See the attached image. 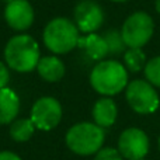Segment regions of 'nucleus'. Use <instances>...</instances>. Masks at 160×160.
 <instances>
[{
	"instance_id": "nucleus-5",
	"label": "nucleus",
	"mask_w": 160,
	"mask_h": 160,
	"mask_svg": "<svg viewBox=\"0 0 160 160\" xmlns=\"http://www.w3.org/2000/svg\"><path fill=\"white\" fill-rule=\"evenodd\" d=\"M121 34L127 47L142 48L153 35V20L145 11H136L125 20Z\"/></svg>"
},
{
	"instance_id": "nucleus-14",
	"label": "nucleus",
	"mask_w": 160,
	"mask_h": 160,
	"mask_svg": "<svg viewBox=\"0 0 160 160\" xmlns=\"http://www.w3.org/2000/svg\"><path fill=\"white\" fill-rule=\"evenodd\" d=\"M118 115L117 105L110 97H104L96 101L93 107V119L94 124L101 128H110L114 125Z\"/></svg>"
},
{
	"instance_id": "nucleus-12",
	"label": "nucleus",
	"mask_w": 160,
	"mask_h": 160,
	"mask_svg": "<svg viewBox=\"0 0 160 160\" xmlns=\"http://www.w3.org/2000/svg\"><path fill=\"white\" fill-rule=\"evenodd\" d=\"M20 98L10 87L0 88V125H10L20 112Z\"/></svg>"
},
{
	"instance_id": "nucleus-3",
	"label": "nucleus",
	"mask_w": 160,
	"mask_h": 160,
	"mask_svg": "<svg viewBox=\"0 0 160 160\" xmlns=\"http://www.w3.org/2000/svg\"><path fill=\"white\" fill-rule=\"evenodd\" d=\"M90 84L98 94L115 96L128 86V72L117 61H100L90 73Z\"/></svg>"
},
{
	"instance_id": "nucleus-21",
	"label": "nucleus",
	"mask_w": 160,
	"mask_h": 160,
	"mask_svg": "<svg viewBox=\"0 0 160 160\" xmlns=\"http://www.w3.org/2000/svg\"><path fill=\"white\" fill-rule=\"evenodd\" d=\"M0 160H21L17 153L10 152V150H2L0 152Z\"/></svg>"
},
{
	"instance_id": "nucleus-7",
	"label": "nucleus",
	"mask_w": 160,
	"mask_h": 160,
	"mask_svg": "<svg viewBox=\"0 0 160 160\" xmlns=\"http://www.w3.org/2000/svg\"><path fill=\"white\" fill-rule=\"evenodd\" d=\"M127 100L138 114H150L159 108V96L146 80H133L127 86Z\"/></svg>"
},
{
	"instance_id": "nucleus-19",
	"label": "nucleus",
	"mask_w": 160,
	"mask_h": 160,
	"mask_svg": "<svg viewBox=\"0 0 160 160\" xmlns=\"http://www.w3.org/2000/svg\"><path fill=\"white\" fill-rule=\"evenodd\" d=\"M94 160H122V156L114 148H101L96 153Z\"/></svg>"
},
{
	"instance_id": "nucleus-16",
	"label": "nucleus",
	"mask_w": 160,
	"mask_h": 160,
	"mask_svg": "<svg viewBox=\"0 0 160 160\" xmlns=\"http://www.w3.org/2000/svg\"><path fill=\"white\" fill-rule=\"evenodd\" d=\"M124 62L131 72H139L146 66V56L141 48H129L124 55Z\"/></svg>"
},
{
	"instance_id": "nucleus-20",
	"label": "nucleus",
	"mask_w": 160,
	"mask_h": 160,
	"mask_svg": "<svg viewBox=\"0 0 160 160\" xmlns=\"http://www.w3.org/2000/svg\"><path fill=\"white\" fill-rule=\"evenodd\" d=\"M10 82V68L6 65V62H0V88L7 87Z\"/></svg>"
},
{
	"instance_id": "nucleus-17",
	"label": "nucleus",
	"mask_w": 160,
	"mask_h": 160,
	"mask_svg": "<svg viewBox=\"0 0 160 160\" xmlns=\"http://www.w3.org/2000/svg\"><path fill=\"white\" fill-rule=\"evenodd\" d=\"M102 37H104L105 42H107L108 52H110L111 55L122 53L125 51V48H127V45H125V42H124V38H122L121 31L108 30Z\"/></svg>"
},
{
	"instance_id": "nucleus-9",
	"label": "nucleus",
	"mask_w": 160,
	"mask_h": 160,
	"mask_svg": "<svg viewBox=\"0 0 160 160\" xmlns=\"http://www.w3.org/2000/svg\"><path fill=\"white\" fill-rule=\"evenodd\" d=\"M118 152L129 160H142L149 152V139L139 128H128L119 135Z\"/></svg>"
},
{
	"instance_id": "nucleus-4",
	"label": "nucleus",
	"mask_w": 160,
	"mask_h": 160,
	"mask_svg": "<svg viewBox=\"0 0 160 160\" xmlns=\"http://www.w3.org/2000/svg\"><path fill=\"white\" fill-rule=\"evenodd\" d=\"M104 128L94 122H78L68 129L65 142L73 153L79 156L96 155L104 145Z\"/></svg>"
},
{
	"instance_id": "nucleus-15",
	"label": "nucleus",
	"mask_w": 160,
	"mask_h": 160,
	"mask_svg": "<svg viewBox=\"0 0 160 160\" xmlns=\"http://www.w3.org/2000/svg\"><path fill=\"white\" fill-rule=\"evenodd\" d=\"M35 127L30 118H18L14 119L10 124V136L16 142H27L32 138Z\"/></svg>"
},
{
	"instance_id": "nucleus-8",
	"label": "nucleus",
	"mask_w": 160,
	"mask_h": 160,
	"mask_svg": "<svg viewBox=\"0 0 160 160\" xmlns=\"http://www.w3.org/2000/svg\"><path fill=\"white\" fill-rule=\"evenodd\" d=\"M73 21L80 32L93 34L104 22V11L93 0H82L73 10Z\"/></svg>"
},
{
	"instance_id": "nucleus-22",
	"label": "nucleus",
	"mask_w": 160,
	"mask_h": 160,
	"mask_svg": "<svg viewBox=\"0 0 160 160\" xmlns=\"http://www.w3.org/2000/svg\"><path fill=\"white\" fill-rule=\"evenodd\" d=\"M156 10H158V13L160 14V0H156Z\"/></svg>"
},
{
	"instance_id": "nucleus-6",
	"label": "nucleus",
	"mask_w": 160,
	"mask_h": 160,
	"mask_svg": "<svg viewBox=\"0 0 160 160\" xmlns=\"http://www.w3.org/2000/svg\"><path fill=\"white\" fill-rule=\"evenodd\" d=\"M35 129L52 131L59 125L62 119V105L55 97L44 96L39 97L32 104L30 112Z\"/></svg>"
},
{
	"instance_id": "nucleus-23",
	"label": "nucleus",
	"mask_w": 160,
	"mask_h": 160,
	"mask_svg": "<svg viewBox=\"0 0 160 160\" xmlns=\"http://www.w3.org/2000/svg\"><path fill=\"white\" fill-rule=\"evenodd\" d=\"M112 2H117V3H122V2H127V0H112Z\"/></svg>"
},
{
	"instance_id": "nucleus-1",
	"label": "nucleus",
	"mask_w": 160,
	"mask_h": 160,
	"mask_svg": "<svg viewBox=\"0 0 160 160\" xmlns=\"http://www.w3.org/2000/svg\"><path fill=\"white\" fill-rule=\"evenodd\" d=\"M4 62L10 70L17 73H30L37 69L41 49L30 34H17L7 41L3 51Z\"/></svg>"
},
{
	"instance_id": "nucleus-13",
	"label": "nucleus",
	"mask_w": 160,
	"mask_h": 160,
	"mask_svg": "<svg viewBox=\"0 0 160 160\" xmlns=\"http://www.w3.org/2000/svg\"><path fill=\"white\" fill-rule=\"evenodd\" d=\"M78 47L84 51V53L93 61H104V58L108 55V47L104 37L97 35L96 32L86 34L84 37H80Z\"/></svg>"
},
{
	"instance_id": "nucleus-11",
	"label": "nucleus",
	"mask_w": 160,
	"mask_h": 160,
	"mask_svg": "<svg viewBox=\"0 0 160 160\" xmlns=\"http://www.w3.org/2000/svg\"><path fill=\"white\" fill-rule=\"evenodd\" d=\"M37 72L39 78L48 83H56L63 79L66 73L65 63L58 55H48L41 56L38 65H37Z\"/></svg>"
},
{
	"instance_id": "nucleus-10",
	"label": "nucleus",
	"mask_w": 160,
	"mask_h": 160,
	"mask_svg": "<svg viewBox=\"0 0 160 160\" xmlns=\"http://www.w3.org/2000/svg\"><path fill=\"white\" fill-rule=\"evenodd\" d=\"M35 13L28 0H10L4 7V20L14 31H27L34 24Z\"/></svg>"
},
{
	"instance_id": "nucleus-2",
	"label": "nucleus",
	"mask_w": 160,
	"mask_h": 160,
	"mask_svg": "<svg viewBox=\"0 0 160 160\" xmlns=\"http://www.w3.org/2000/svg\"><path fill=\"white\" fill-rule=\"evenodd\" d=\"M80 31L75 21L65 17L52 18L44 28L42 41L53 55H65L73 51L79 44Z\"/></svg>"
},
{
	"instance_id": "nucleus-25",
	"label": "nucleus",
	"mask_w": 160,
	"mask_h": 160,
	"mask_svg": "<svg viewBox=\"0 0 160 160\" xmlns=\"http://www.w3.org/2000/svg\"><path fill=\"white\" fill-rule=\"evenodd\" d=\"M159 149H160V138H159Z\"/></svg>"
},
{
	"instance_id": "nucleus-24",
	"label": "nucleus",
	"mask_w": 160,
	"mask_h": 160,
	"mask_svg": "<svg viewBox=\"0 0 160 160\" xmlns=\"http://www.w3.org/2000/svg\"><path fill=\"white\" fill-rule=\"evenodd\" d=\"M3 2H6V3H8V2H10V0H3Z\"/></svg>"
},
{
	"instance_id": "nucleus-18",
	"label": "nucleus",
	"mask_w": 160,
	"mask_h": 160,
	"mask_svg": "<svg viewBox=\"0 0 160 160\" xmlns=\"http://www.w3.org/2000/svg\"><path fill=\"white\" fill-rule=\"evenodd\" d=\"M145 76L152 86L160 87V56L150 59L145 66Z\"/></svg>"
}]
</instances>
